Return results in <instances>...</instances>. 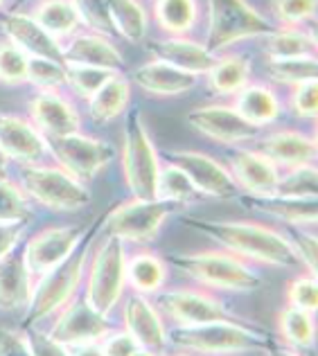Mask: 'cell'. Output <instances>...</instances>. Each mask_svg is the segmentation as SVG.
I'll list each match as a JSON object with an SVG mask.
<instances>
[{"mask_svg":"<svg viewBox=\"0 0 318 356\" xmlns=\"http://www.w3.org/2000/svg\"><path fill=\"white\" fill-rule=\"evenodd\" d=\"M23 226V221H0V259L14 250L16 241L21 239Z\"/></svg>","mask_w":318,"mask_h":356,"instance_id":"obj_51","label":"cell"},{"mask_svg":"<svg viewBox=\"0 0 318 356\" xmlns=\"http://www.w3.org/2000/svg\"><path fill=\"white\" fill-rule=\"evenodd\" d=\"M167 339L183 350L203 356L267 352L276 345L273 336L269 332L253 325H244L235 318L203 325H181L174 332H167Z\"/></svg>","mask_w":318,"mask_h":356,"instance_id":"obj_2","label":"cell"},{"mask_svg":"<svg viewBox=\"0 0 318 356\" xmlns=\"http://www.w3.org/2000/svg\"><path fill=\"white\" fill-rule=\"evenodd\" d=\"M18 3H23V0H18Z\"/></svg>","mask_w":318,"mask_h":356,"instance_id":"obj_57","label":"cell"},{"mask_svg":"<svg viewBox=\"0 0 318 356\" xmlns=\"http://www.w3.org/2000/svg\"><path fill=\"white\" fill-rule=\"evenodd\" d=\"M131 356H158L156 352H152V350H145V348H138L134 354H131Z\"/></svg>","mask_w":318,"mask_h":356,"instance_id":"obj_55","label":"cell"},{"mask_svg":"<svg viewBox=\"0 0 318 356\" xmlns=\"http://www.w3.org/2000/svg\"><path fill=\"white\" fill-rule=\"evenodd\" d=\"M120 72L102 70V68H90V65H74V63H63V83L68 86L74 95L81 99H90L95 92L104 86V83Z\"/></svg>","mask_w":318,"mask_h":356,"instance_id":"obj_37","label":"cell"},{"mask_svg":"<svg viewBox=\"0 0 318 356\" xmlns=\"http://www.w3.org/2000/svg\"><path fill=\"white\" fill-rule=\"evenodd\" d=\"M122 170L134 199H158L161 161L140 113L129 118L122 143Z\"/></svg>","mask_w":318,"mask_h":356,"instance_id":"obj_6","label":"cell"},{"mask_svg":"<svg viewBox=\"0 0 318 356\" xmlns=\"http://www.w3.org/2000/svg\"><path fill=\"white\" fill-rule=\"evenodd\" d=\"M232 108L244 118L246 122L255 127H267L273 124V122L283 113V104H280V97L276 95V90H271L264 83H246L237 95H235V104Z\"/></svg>","mask_w":318,"mask_h":356,"instance_id":"obj_27","label":"cell"},{"mask_svg":"<svg viewBox=\"0 0 318 356\" xmlns=\"http://www.w3.org/2000/svg\"><path fill=\"white\" fill-rule=\"evenodd\" d=\"M125 327L131 334V339L138 343V348L163 352L170 339H167V330L163 325V318L158 316L156 307L149 302L145 296H131L125 305Z\"/></svg>","mask_w":318,"mask_h":356,"instance_id":"obj_20","label":"cell"},{"mask_svg":"<svg viewBox=\"0 0 318 356\" xmlns=\"http://www.w3.org/2000/svg\"><path fill=\"white\" fill-rule=\"evenodd\" d=\"M93 235H95V230L90 226L86 237L79 243V248L65 261H61L59 266H54L45 275H41L39 284H34L30 305H27L30 307V312H27V318H25L27 325H34L36 321H41V318L57 314L59 309H63L72 300L84 277V270H86Z\"/></svg>","mask_w":318,"mask_h":356,"instance_id":"obj_4","label":"cell"},{"mask_svg":"<svg viewBox=\"0 0 318 356\" xmlns=\"http://www.w3.org/2000/svg\"><path fill=\"white\" fill-rule=\"evenodd\" d=\"M267 354H269V356H298L296 352L287 350V348H280V345H273V348H269Z\"/></svg>","mask_w":318,"mask_h":356,"instance_id":"obj_53","label":"cell"},{"mask_svg":"<svg viewBox=\"0 0 318 356\" xmlns=\"http://www.w3.org/2000/svg\"><path fill=\"white\" fill-rule=\"evenodd\" d=\"M21 185L27 196L39 201L45 208L72 212L81 210L90 203V192L86 185L72 178L61 167L48 165H25L21 170Z\"/></svg>","mask_w":318,"mask_h":356,"instance_id":"obj_8","label":"cell"},{"mask_svg":"<svg viewBox=\"0 0 318 356\" xmlns=\"http://www.w3.org/2000/svg\"><path fill=\"white\" fill-rule=\"evenodd\" d=\"M7 3V0H0V9H3V5Z\"/></svg>","mask_w":318,"mask_h":356,"instance_id":"obj_56","label":"cell"},{"mask_svg":"<svg viewBox=\"0 0 318 356\" xmlns=\"http://www.w3.org/2000/svg\"><path fill=\"white\" fill-rule=\"evenodd\" d=\"M134 83L149 95L156 97H176L196 86V77L183 70H176L163 61H147L134 70Z\"/></svg>","mask_w":318,"mask_h":356,"instance_id":"obj_24","label":"cell"},{"mask_svg":"<svg viewBox=\"0 0 318 356\" xmlns=\"http://www.w3.org/2000/svg\"><path fill=\"white\" fill-rule=\"evenodd\" d=\"M109 332V318L95 312L86 302V298H81L65 305L57 323L50 330V336L65 348H72V345L81 343H100V339H104Z\"/></svg>","mask_w":318,"mask_h":356,"instance_id":"obj_14","label":"cell"},{"mask_svg":"<svg viewBox=\"0 0 318 356\" xmlns=\"http://www.w3.org/2000/svg\"><path fill=\"white\" fill-rule=\"evenodd\" d=\"M74 9H77L79 21L90 27L95 34H104L111 36L113 34V27L109 21V12H106V0H72Z\"/></svg>","mask_w":318,"mask_h":356,"instance_id":"obj_43","label":"cell"},{"mask_svg":"<svg viewBox=\"0 0 318 356\" xmlns=\"http://www.w3.org/2000/svg\"><path fill=\"white\" fill-rule=\"evenodd\" d=\"M70 356H104L100 343H81V345H72Z\"/></svg>","mask_w":318,"mask_h":356,"instance_id":"obj_52","label":"cell"},{"mask_svg":"<svg viewBox=\"0 0 318 356\" xmlns=\"http://www.w3.org/2000/svg\"><path fill=\"white\" fill-rule=\"evenodd\" d=\"M0 147L9 161H21L25 165L41 163L48 154L45 138L32 122L7 113H0Z\"/></svg>","mask_w":318,"mask_h":356,"instance_id":"obj_18","label":"cell"},{"mask_svg":"<svg viewBox=\"0 0 318 356\" xmlns=\"http://www.w3.org/2000/svg\"><path fill=\"white\" fill-rule=\"evenodd\" d=\"M273 194L292 196V199H316V167H314V163L289 167V172L278 178Z\"/></svg>","mask_w":318,"mask_h":356,"instance_id":"obj_39","label":"cell"},{"mask_svg":"<svg viewBox=\"0 0 318 356\" xmlns=\"http://www.w3.org/2000/svg\"><path fill=\"white\" fill-rule=\"evenodd\" d=\"M188 122L194 131H199L201 136L210 138L212 143L219 145L253 143L262 134L260 127L246 122L232 106H223V104L194 108L188 115Z\"/></svg>","mask_w":318,"mask_h":356,"instance_id":"obj_13","label":"cell"},{"mask_svg":"<svg viewBox=\"0 0 318 356\" xmlns=\"http://www.w3.org/2000/svg\"><path fill=\"white\" fill-rule=\"evenodd\" d=\"M199 192L194 190L190 178L185 176L179 167L172 163L167 167H161V176H158V199H167L174 203H194L199 201Z\"/></svg>","mask_w":318,"mask_h":356,"instance_id":"obj_38","label":"cell"},{"mask_svg":"<svg viewBox=\"0 0 318 356\" xmlns=\"http://www.w3.org/2000/svg\"><path fill=\"white\" fill-rule=\"evenodd\" d=\"M127 284V255L125 246L118 237L106 235L100 243L93 257L88 286H86V302L95 312L109 316L111 309L118 305L120 296Z\"/></svg>","mask_w":318,"mask_h":356,"instance_id":"obj_9","label":"cell"},{"mask_svg":"<svg viewBox=\"0 0 318 356\" xmlns=\"http://www.w3.org/2000/svg\"><path fill=\"white\" fill-rule=\"evenodd\" d=\"M170 163L190 178L194 190L201 196H212V199H235V196H239V187L230 170H226L208 154L181 149V152L170 154Z\"/></svg>","mask_w":318,"mask_h":356,"instance_id":"obj_11","label":"cell"},{"mask_svg":"<svg viewBox=\"0 0 318 356\" xmlns=\"http://www.w3.org/2000/svg\"><path fill=\"white\" fill-rule=\"evenodd\" d=\"M170 264L194 282L221 289V291H255L262 284V275L257 270L232 252H179L170 257Z\"/></svg>","mask_w":318,"mask_h":356,"instance_id":"obj_3","label":"cell"},{"mask_svg":"<svg viewBox=\"0 0 318 356\" xmlns=\"http://www.w3.org/2000/svg\"><path fill=\"white\" fill-rule=\"evenodd\" d=\"M276 30L246 0H208V41L205 48L221 57L230 45L257 36H269Z\"/></svg>","mask_w":318,"mask_h":356,"instance_id":"obj_5","label":"cell"},{"mask_svg":"<svg viewBox=\"0 0 318 356\" xmlns=\"http://www.w3.org/2000/svg\"><path fill=\"white\" fill-rule=\"evenodd\" d=\"M0 25L7 34V41H12L27 57L61 61V43L43 30L34 21V16L27 14H7L0 18ZM63 63V61H61Z\"/></svg>","mask_w":318,"mask_h":356,"instance_id":"obj_19","label":"cell"},{"mask_svg":"<svg viewBox=\"0 0 318 356\" xmlns=\"http://www.w3.org/2000/svg\"><path fill=\"white\" fill-rule=\"evenodd\" d=\"M257 147L276 167L312 165L316 161V140L303 131H276L260 138Z\"/></svg>","mask_w":318,"mask_h":356,"instance_id":"obj_22","label":"cell"},{"mask_svg":"<svg viewBox=\"0 0 318 356\" xmlns=\"http://www.w3.org/2000/svg\"><path fill=\"white\" fill-rule=\"evenodd\" d=\"M208 74V86L217 95H237L251 79V61L239 57V54H226L217 57L212 68L205 72Z\"/></svg>","mask_w":318,"mask_h":356,"instance_id":"obj_32","label":"cell"},{"mask_svg":"<svg viewBox=\"0 0 318 356\" xmlns=\"http://www.w3.org/2000/svg\"><path fill=\"white\" fill-rule=\"evenodd\" d=\"M0 356H32L23 341V334H18L9 327H0Z\"/></svg>","mask_w":318,"mask_h":356,"instance_id":"obj_50","label":"cell"},{"mask_svg":"<svg viewBox=\"0 0 318 356\" xmlns=\"http://www.w3.org/2000/svg\"><path fill=\"white\" fill-rule=\"evenodd\" d=\"M154 18L172 36H185L199 21L196 0H154Z\"/></svg>","mask_w":318,"mask_h":356,"instance_id":"obj_34","label":"cell"},{"mask_svg":"<svg viewBox=\"0 0 318 356\" xmlns=\"http://www.w3.org/2000/svg\"><path fill=\"white\" fill-rule=\"evenodd\" d=\"M316 81H307L301 83V86H294L292 97H289V104H292V111L303 120H314L316 118Z\"/></svg>","mask_w":318,"mask_h":356,"instance_id":"obj_46","label":"cell"},{"mask_svg":"<svg viewBox=\"0 0 318 356\" xmlns=\"http://www.w3.org/2000/svg\"><path fill=\"white\" fill-rule=\"evenodd\" d=\"M104 356H131L138 350V343L131 339L129 332H116L106 334V341L100 345Z\"/></svg>","mask_w":318,"mask_h":356,"instance_id":"obj_49","label":"cell"},{"mask_svg":"<svg viewBox=\"0 0 318 356\" xmlns=\"http://www.w3.org/2000/svg\"><path fill=\"white\" fill-rule=\"evenodd\" d=\"M318 63L316 57H298V59H269L267 72L276 83L283 86H301L307 81H316Z\"/></svg>","mask_w":318,"mask_h":356,"instance_id":"obj_35","label":"cell"},{"mask_svg":"<svg viewBox=\"0 0 318 356\" xmlns=\"http://www.w3.org/2000/svg\"><path fill=\"white\" fill-rule=\"evenodd\" d=\"M32 16L59 43L61 39H70L81 25L72 0H41Z\"/></svg>","mask_w":318,"mask_h":356,"instance_id":"obj_31","label":"cell"},{"mask_svg":"<svg viewBox=\"0 0 318 356\" xmlns=\"http://www.w3.org/2000/svg\"><path fill=\"white\" fill-rule=\"evenodd\" d=\"M292 246L298 255V261L310 270V275H316V237H314V232H298V237L292 241Z\"/></svg>","mask_w":318,"mask_h":356,"instance_id":"obj_48","label":"cell"},{"mask_svg":"<svg viewBox=\"0 0 318 356\" xmlns=\"http://www.w3.org/2000/svg\"><path fill=\"white\" fill-rule=\"evenodd\" d=\"M27 81L39 86L41 90H57L63 86V63L30 57V63H27Z\"/></svg>","mask_w":318,"mask_h":356,"instance_id":"obj_42","label":"cell"},{"mask_svg":"<svg viewBox=\"0 0 318 356\" xmlns=\"http://www.w3.org/2000/svg\"><path fill=\"white\" fill-rule=\"evenodd\" d=\"M27 63L30 57L18 50L12 41H0V81L7 86L27 83Z\"/></svg>","mask_w":318,"mask_h":356,"instance_id":"obj_40","label":"cell"},{"mask_svg":"<svg viewBox=\"0 0 318 356\" xmlns=\"http://www.w3.org/2000/svg\"><path fill=\"white\" fill-rule=\"evenodd\" d=\"M7 172H9V158L3 152V147H0V178H7Z\"/></svg>","mask_w":318,"mask_h":356,"instance_id":"obj_54","label":"cell"},{"mask_svg":"<svg viewBox=\"0 0 318 356\" xmlns=\"http://www.w3.org/2000/svg\"><path fill=\"white\" fill-rule=\"evenodd\" d=\"M179 208L181 203L167 199H131L106 214L104 230L120 241L147 243L158 237L163 223Z\"/></svg>","mask_w":318,"mask_h":356,"instance_id":"obj_7","label":"cell"},{"mask_svg":"<svg viewBox=\"0 0 318 356\" xmlns=\"http://www.w3.org/2000/svg\"><path fill=\"white\" fill-rule=\"evenodd\" d=\"M156 61H163L167 65H172L176 70H183L188 74H203L208 72L217 57L201 43H196L188 36H170V39H161L149 43Z\"/></svg>","mask_w":318,"mask_h":356,"instance_id":"obj_21","label":"cell"},{"mask_svg":"<svg viewBox=\"0 0 318 356\" xmlns=\"http://www.w3.org/2000/svg\"><path fill=\"white\" fill-rule=\"evenodd\" d=\"M61 61L74 65H90L111 72L125 70V57L104 34L95 32H74L70 39L61 43Z\"/></svg>","mask_w":318,"mask_h":356,"instance_id":"obj_17","label":"cell"},{"mask_svg":"<svg viewBox=\"0 0 318 356\" xmlns=\"http://www.w3.org/2000/svg\"><path fill=\"white\" fill-rule=\"evenodd\" d=\"M230 174L237 187L246 190V194L267 196L276 192L280 172L278 167L260 152H237L230 158Z\"/></svg>","mask_w":318,"mask_h":356,"instance_id":"obj_23","label":"cell"},{"mask_svg":"<svg viewBox=\"0 0 318 356\" xmlns=\"http://www.w3.org/2000/svg\"><path fill=\"white\" fill-rule=\"evenodd\" d=\"M278 327H280L283 339L287 343L296 345V348H310L314 343L316 325H314V316L310 312H303V309L287 305L278 316Z\"/></svg>","mask_w":318,"mask_h":356,"instance_id":"obj_36","label":"cell"},{"mask_svg":"<svg viewBox=\"0 0 318 356\" xmlns=\"http://www.w3.org/2000/svg\"><path fill=\"white\" fill-rule=\"evenodd\" d=\"M185 226L203 232L205 237L221 243L232 255L253 259L257 264L298 268L301 261L285 235L273 228L251 221H214V219H183Z\"/></svg>","mask_w":318,"mask_h":356,"instance_id":"obj_1","label":"cell"},{"mask_svg":"<svg viewBox=\"0 0 318 356\" xmlns=\"http://www.w3.org/2000/svg\"><path fill=\"white\" fill-rule=\"evenodd\" d=\"M32 273L27 270L23 255L16 257L9 252L0 259V309L3 312H18L30 305L32 298Z\"/></svg>","mask_w":318,"mask_h":356,"instance_id":"obj_26","label":"cell"},{"mask_svg":"<svg viewBox=\"0 0 318 356\" xmlns=\"http://www.w3.org/2000/svg\"><path fill=\"white\" fill-rule=\"evenodd\" d=\"M32 214L27 196L18 185L0 178V221H27Z\"/></svg>","mask_w":318,"mask_h":356,"instance_id":"obj_41","label":"cell"},{"mask_svg":"<svg viewBox=\"0 0 318 356\" xmlns=\"http://www.w3.org/2000/svg\"><path fill=\"white\" fill-rule=\"evenodd\" d=\"M158 305H161V309L172 321L181 325H203V323L226 321V318H230L228 309L217 298L203 291H194V289L165 291L158 296Z\"/></svg>","mask_w":318,"mask_h":356,"instance_id":"obj_15","label":"cell"},{"mask_svg":"<svg viewBox=\"0 0 318 356\" xmlns=\"http://www.w3.org/2000/svg\"><path fill=\"white\" fill-rule=\"evenodd\" d=\"M273 14L283 25H303L316 14V0H273Z\"/></svg>","mask_w":318,"mask_h":356,"instance_id":"obj_44","label":"cell"},{"mask_svg":"<svg viewBox=\"0 0 318 356\" xmlns=\"http://www.w3.org/2000/svg\"><path fill=\"white\" fill-rule=\"evenodd\" d=\"M131 102V83L122 74H113L95 95L88 99V113L100 124H109L122 115Z\"/></svg>","mask_w":318,"mask_h":356,"instance_id":"obj_29","label":"cell"},{"mask_svg":"<svg viewBox=\"0 0 318 356\" xmlns=\"http://www.w3.org/2000/svg\"><path fill=\"white\" fill-rule=\"evenodd\" d=\"M88 228L81 226H61L48 228L34 235L23 250V261L32 275H45L54 266L65 261L86 237Z\"/></svg>","mask_w":318,"mask_h":356,"instance_id":"obj_12","label":"cell"},{"mask_svg":"<svg viewBox=\"0 0 318 356\" xmlns=\"http://www.w3.org/2000/svg\"><path fill=\"white\" fill-rule=\"evenodd\" d=\"M45 147H48V154L57 161L61 170L68 172L72 178H77L79 183L90 181L116 156V149L109 143L84 136L81 131L70 136L45 138Z\"/></svg>","mask_w":318,"mask_h":356,"instance_id":"obj_10","label":"cell"},{"mask_svg":"<svg viewBox=\"0 0 318 356\" xmlns=\"http://www.w3.org/2000/svg\"><path fill=\"white\" fill-rule=\"evenodd\" d=\"M32 124L43 134V138H59L81 131V120L77 108L65 99L59 90H39L30 102Z\"/></svg>","mask_w":318,"mask_h":356,"instance_id":"obj_16","label":"cell"},{"mask_svg":"<svg viewBox=\"0 0 318 356\" xmlns=\"http://www.w3.org/2000/svg\"><path fill=\"white\" fill-rule=\"evenodd\" d=\"M264 39H267L264 48L269 59L316 57V36L310 30H303V25L276 27Z\"/></svg>","mask_w":318,"mask_h":356,"instance_id":"obj_28","label":"cell"},{"mask_svg":"<svg viewBox=\"0 0 318 356\" xmlns=\"http://www.w3.org/2000/svg\"><path fill=\"white\" fill-rule=\"evenodd\" d=\"M109 21L113 34H120L129 43H140L149 30V16L140 0H106Z\"/></svg>","mask_w":318,"mask_h":356,"instance_id":"obj_30","label":"cell"},{"mask_svg":"<svg viewBox=\"0 0 318 356\" xmlns=\"http://www.w3.org/2000/svg\"><path fill=\"white\" fill-rule=\"evenodd\" d=\"M289 307L303 309V312H316V277L314 275H301L296 277L287 289Z\"/></svg>","mask_w":318,"mask_h":356,"instance_id":"obj_45","label":"cell"},{"mask_svg":"<svg viewBox=\"0 0 318 356\" xmlns=\"http://www.w3.org/2000/svg\"><path fill=\"white\" fill-rule=\"evenodd\" d=\"M23 341L32 356H70V350L65 348V345L54 341L50 334L27 330L23 334Z\"/></svg>","mask_w":318,"mask_h":356,"instance_id":"obj_47","label":"cell"},{"mask_svg":"<svg viewBox=\"0 0 318 356\" xmlns=\"http://www.w3.org/2000/svg\"><path fill=\"white\" fill-rule=\"evenodd\" d=\"M241 205L276 217L292 226H312L316 221V199H292V196L267 194V196H241Z\"/></svg>","mask_w":318,"mask_h":356,"instance_id":"obj_25","label":"cell"},{"mask_svg":"<svg viewBox=\"0 0 318 356\" xmlns=\"http://www.w3.org/2000/svg\"><path fill=\"white\" fill-rule=\"evenodd\" d=\"M170 266L158 255L152 252H140L127 261V282L136 289L138 293H156L165 284Z\"/></svg>","mask_w":318,"mask_h":356,"instance_id":"obj_33","label":"cell"}]
</instances>
